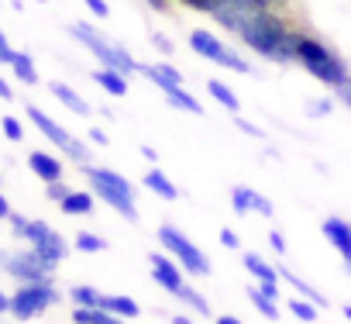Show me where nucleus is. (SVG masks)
<instances>
[{"mask_svg": "<svg viewBox=\"0 0 351 324\" xmlns=\"http://www.w3.org/2000/svg\"><path fill=\"white\" fill-rule=\"evenodd\" d=\"M148 83H155L158 90H165V86H176V83H183V76L176 73L169 62H141V69H138Z\"/></svg>", "mask_w": 351, "mask_h": 324, "instance_id": "17", "label": "nucleus"}, {"mask_svg": "<svg viewBox=\"0 0 351 324\" xmlns=\"http://www.w3.org/2000/svg\"><path fill=\"white\" fill-rule=\"evenodd\" d=\"M279 276H282V279H286L289 286H296V293H300V297H306V300H313L317 307H324V303H327V297H324V293H317V290H313V286H310L306 279H300V276H296V273H289L286 266L279 269Z\"/></svg>", "mask_w": 351, "mask_h": 324, "instance_id": "25", "label": "nucleus"}, {"mask_svg": "<svg viewBox=\"0 0 351 324\" xmlns=\"http://www.w3.org/2000/svg\"><path fill=\"white\" fill-rule=\"evenodd\" d=\"M344 266H348V273H351V259H344Z\"/></svg>", "mask_w": 351, "mask_h": 324, "instance_id": "54", "label": "nucleus"}, {"mask_svg": "<svg viewBox=\"0 0 351 324\" xmlns=\"http://www.w3.org/2000/svg\"><path fill=\"white\" fill-rule=\"evenodd\" d=\"M324 238H327L344 259H351V224H348V221L327 218V221H324Z\"/></svg>", "mask_w": 351, "mask_h": 324, "instance_id": "15", "label": "nucleus"}, {"mask_svg": "<svg viewBox=\"0 0 351 324\" xmlns=\"http://www.w3.org/2000/svg\"><path fill=\"white\" fill-rule=\"evenodd\" d=\"M207 93L221 104V107H228V111H241V100H238V93L228 86V83H221V80H207Z\"/></svg>", "mask_w": 351, "mask_h": 324, "instance_id": "23", "label": "nucleus"}, {"mask_svg": "<svg viewBox=\"0 0 351 324\" xmlns=\"http://www.w3.org/2000/svg\"><path fill=\"white\" fill-rule=\"evenodd\" d=\"M162 97H165V100H169V104H172L176 111H186V114H197V117L204 114L200 100H197L193 93H186V86H183V83H176V86H165V90H162Z\"/></svg>", "mask_w": 351, "mask_h": 324, "instance_id": "19", "label": "nucleus"}, {"mask_svg": "<svg viewBox=\"0 0 351 324\" xmlns=\"http://www.w3.org/2000/svg\"><path fill=\"white\" fill-rule=\"evenodd\" d=\"M73 38L83 45V49H90L93 52V59L100 62V66H107V69H117V73H124V76H131V73H138L141 69V62L128 52V49H121V45H114L107 35H100L93 25H86V21H76L73 28Z\"/></svg>", "mask_w": 351, "mask_h": 324, "instance_id": "3", "label": "nucleus"}, {"mask_svg": "<svg viewBox=\"0 0 351 324\" xmlns=\"http://www.w3.org/2000/svg\"><path fill=\"white\" fill-rule=\"evenodd\" d=\"M0 314H11V297L0 290Z\"/></svg>", "mask_w": 351, "mask_h": 324, "instance_id": "49", "label": "nucleus"}, {"mask_svg": "<svg viewBox=\"0 0 351 324\" xmlns=\"http://www.w3.org/2000/svg\"><path fill=\"white\" fill-rule=\"evenodd\" d=\"M234 124H238V131H245V135H252V138H262V135H265V131H262V128H255V124H248V121H245V117H238V121H234Z\"/></svg>", "mask_w": 351, "mask_h": 324, "instance_id": "41", "label": "nucleus"}, {"mask_svg": "<svg viewBox=\"0 0 351 324\" xmlns=\"http://www.w3.org/2000/svg\"><path fill=\"white\" fill-rule=\"evenodd\" d=\"M176 4H183L190 11H200V14H214V8L221 4V0H176Z\"/></svg>", "mask_w": 351, "mask_h": 324, "instance_id": "34", "label": "nucleus"}, {"mask_svg": "<svg viewBox=\"0 0 351 324\" xmlns=\"http://www.w3.org/2000/svg\"><path fill=\"white\" fill-rule=\"evenodd\" d=\"M334 97H337L344 107H351V76H348L344 83H337V86H334Z\"/></svg>", "mask_w": 351, "mask_h": 324, "instance_id": "37", "label": "nucleus"}, {"mask_svg": "<svg viewBox=\"0 0 351 324\" xmlns=\"http://www.w3.org/2000/svg\"><path fill=\"white\" fill-rule=\"evenodd\" d=\"M141 155H145V159H148V162H155V159H158V152H155V148H148V145H145V148H141Z\"/></svg>", "mask_w": 351, "mask_h": 324, "instance_id": "51", "label": "nucleus"}, {"mask_svg": "<svg viewBox=\"0 0 351 324\" xmlns=\"http://www.w3.org/2000/svg\"><path fill=\"white\" fill-rule=\"evenodd\" d=\"M28 166H32V173H35L38 180H45V183L62 180V162H59L52 152H42V148L28 152Z\"/></svg>", "mask_w": 351, "mask_h": 324, "instance_id": "14", "label": "nucleus"}, {"mask_svg": "<svg viewBox=\"0 0 351 324\" xmlns=\"http://www.w3.org/2000/svg\"><path fill=\"white\" fill-rule=\"evenodd\" d=\"M0 180H4V176H0Z\"/></svg>", "mask_w": 351, "mask_h": 324, "instance_id": "56", "label": "nucleus"}, {"mask_svg": "<svg viewBox=\"0 0 351 324\" xmlns=\"http://www.w3.org/2000/svg\"><path fill=\"white\" fill-rule=\"evenodd\" d=\"M0 100H14V93H11V83L0 76Z\"/></svg>", "mask_w": 351, "mask_h": 324, "instance_id": "48", "label": "nucleus"}, {"mask_svg": "<svg viewBox=\"0 0 351 324\" xmlns=\"http://www.w3.org/2000/svg\"><path fill=\"white\" fill-rule=\"evenodd\" d=\"M93 197L97 194H86V190H73L59 207H62V214H69V218H76V214H90L93 211Z\"/></svg>", "mask_w": 351, "mask_h": 324, "instance_id": "24", "label": "nucleus"}, {"mask_svg": "<svg viewBox=\"0 0 351 324\" xmlns=\"http://www.w3.org/2000/svg\"><path fill=\"white\" fill-rule=\"evenodd\" d=\"M217 324H241L238 317H231V314H224V317H217Z\"/></svg>", "mask_w": 351, "mask_h": 324, "instance_id": "52", "label": "nucleus"}, {"mask_svg": "<svg viewBox=\"0 0 351 324\" xmlns=\"http://www.w3.org/2000/svg\"><path fill=\"white\" fill-rule=\"evenodd\" d=\"M11 214H14V211H11V204H8V197H4V194H0V221H8Z\"/></svg>", "mask_w": 351, "mask_h": 324, "instance_id": "47", "label": "nucleus"}, {"mask_svg": "<svg viewBox=\"0 0 351 324\" xmlns=\"http://www.w3.org/2000/svg\"><path fill=\"white\" fill-rule=\"evenodd\" d=\"M14 56H18V52L11 49V42H8V35H4V32H0V66H11V62H14Z\"/></svg>", "mask_w": 351, "mask_h": 324, "instance_id": "35", "label": "nucleus"}, {"mask_svg": "<svg viewBox=\"0 0 351 324\" xmlns=\"http://www.w3.org/2000/svg\"><path fill=\"white\" fill-rule=\"evenodd\" d=\"M231 207H234V214H262V218H272V204H269L262 194H255L252 187H234V190H231Z\"/></svg>", "mask_w": 351, "mask_h": 324, "instance_id": "13", "label": "nucleus"}, {"mask_svg": "<svg viewBox=\"0 0 351 324\" xmlns=\"http://www.w3.org/2000/svg\"><path fill=\"white\" fill-rule=\"evenodd\" d=\"M25 238L32 242V248L56 269L62 259H66V252H69V245H66V238L52 228V224H45V221H28V231H25Z\"/></svg>", "mask_w": 351, "mask_h": 324, "instance_id": "10", "label": "nucleus"}, {"mask_svg": "<svg viewBox=\"0 0 351 324\" xmlns=\"http://www.w3.org/2000/svg\"><path fill=\"white\" fill-rule=\"evenodd\" d=\"M76 248H80V252H104L107 242H104L100 235H93V231H80V235H76Z\"/></svg>", "mask_w": 351, "mask_h": 324, "instance_id": "31", "label": "nucleus"}, {"mask_svg": "<svg viewBox=\"0 0 351 324\" xmlns=\"http://www.w3.org/2000/svg\"><path fill=\"white\" fill-rule=\"evenodd\" d=\"M11 73H14L25 86H35V83H38V66H35V59H32L28 52H18V56H14Z\"/></svg>", "mask_w": 351, "mask_h": 324, "instance_id": "22", "label": "nucleus"}, {"mask_svg": "<svg viewBox=\"0 0 351 324\" xmlns=\"http://www.w3.org/2000/svg\"><path fill=\"white\" fill-rule=\"evenodd\" d=\"M296 62L317 80V83H324V86H337V83H344L351 73H348V66H344V59L337 56V52H330L320 38H313V35H306V32H300V45H296Z\"/></svg>", "mask_w": 351, "mask_h": 324, "instance_id": "2", "label": "nucleus"}, {"mask_svg": "<svg viewBox=\"0 0 351 324\" xmlns=\"http://www.w3.org/2000/svg\"><path fill=\"white\" fill-rule=\"evenodd\" d=\"M145 4H148L152 11H158V14H165V11H169V4H172V0H145Z\"/></svg>", "mask_w": 351, "mask_h": 324, "instance_id": "46", "label": "nucleus"}, {"mask_svg": "<svg viewBox=\"0 0 351 324\" xmlns=\"http://www.w3.org/2000/svg\"><path fill=\"white\" fill-rule=\"evenodd\" d=\"M0 269H4L11 279H18V283H42V279H52V273H56L35 248L8 255L4 262H0Z\"/></svg>", "mask_w": 351, "mask_h": 324, "instance_id": "9", "label": "nucleus"}, {"mask_svg": "<svg viewBox=\"0 0 351 324\" xmlns=\"http://www.w3.org/2000/svg\"><path fill=\"white\" fill-rule=\"evenodd\" d=\"M152 49L162 52V56H172V42H169L165 35H152Z\"/></svg>", "mask_w": 351, "mask_h": 324, "instance_id": "39", "label": "nucleus"}, {"mask_svg": "<svg viewBox=\"0 0 351 324\" xmlns=\"http://www.w3.org/2000/svg\"><path fill=\"white\" fill-rule=\"evenodd\" d=\"M255 4H258L262 11H279V14H286L293 0H255Z\"/></svg>", "mask_w": 351, "mask_h": 324, "instance_id": "36", "label": "nucleus"}, {"mask_svg": "<svg viewBox=\"0 0 351 324\" xmlns=\"http://www.w3.org/2000/svg\"><path fill=\"white\" fill-rule=\"evenodd\" d=\"M241 262H245V269H248V273H252L258 283H276V286H279V279H282V276H279V269H276L272 262H265L262 255H255V252H245V259H241Z\"/></svg>", "mask_w": 351, "mask_h": 324, "instance_id": "20", "label": "nucleus"}, {"mask_svg": "<svg viewBox=\"0 0 351 324\" xmlns=\"http://www.w3.org/2000/svg\"><path fill=\"white\" fill-rule=\"evenodd\" d=\"M52 303H59V290L52 286V279H42V283H21V286L11 293V317H18V321H32V317L45 314Z\"/></svg>", "mask_w": 351, "mask_h": 324, "instance_id": "6", "label": "nucleus"}, {"mask_svg": "<svg viewBox=\"0 0 351 324\" xmlns=\"http://www.w3.org/2000/svg\"><path fill=\"white\" fill-rule=\"evenodd\" d=\"M0 131H4V138H11V141H21V138H25V124H21L14 114L0 117Z\"/></svg>", "mask_w": 351, "mask_h": 324, "instance_id": "32", "label": "nucleus"}, {"mask_svg": "<svg viewBox=\"0 0 351 324\" xmlns=\"http://www.w3.org/2000/svg\"><path fill=\"white\" fill-rule=\"evenodd\" d=\"M69 297L76 307H100V300H104V293H97L93 286H73Z\"/></svg>", "mask_w": 351, "mask_h": 324, "instance_id": "30", "label": "nucleus"}, {"mask_svg": "<svg viewBox=\"0 0 351 324\" xmlns=\"http://www.w3.org/2000/svg\"><path fill=\"white\" fill-rule=\"evenodd\" d=\"M221 245H224V248H238L241 242H238V235H234L231 228H224V231H221Z\"/></svg>", "mask_w": 351, "mask_h": 324, "instance_id": "42", "label": "nucleus"}, {"mask_svg": "<svg viewBox=\"0 0 351 324\" xmlns=\"http://www.w3.org/2000/svg\"><path fill=\"white\" fill-rule=\"evenodd\" d=\"M145 187L152 190V194H158L162 200H176V197H180V190H176V183L162 173V170H152L148 176H145Z\"/></svg>", "mask_w": 351, "mask_h": 324, "instance_id": "21", "label": "nucleus"}, {"mask_svg": "<svg viewBox=\"0 0 351 324\" xmlns=\"http://www.w3.org/2000/svg\"><path fill=\"white\" fill-rule=\"evenodd\" d=\"M38 4H45V0H38Z\"/></svg>", "mask_w": 351, "mask_h": 324, "instance_id": "55", "label": "nucleus"}, {"mask_svg": "<svg viewBox=\"0 0 351 324\" xmlns=\"http://www.w3.org/2000/svg\"><path fill=\"white\" fill-rule=\"evenodd\" d=\"M8 221H11V228H14V235H18V238H25V231H28V218H21V214H11Z\"/></svg>", "mask_w": 351, "mask_h": 324, "instance_id": "40", "label": "nucleus"}, {"mask_svg": "<svg viewBox=\"0 0 351 324\" xmlns=\"http://www.w3.org/2000/svg\"><path fill=\"white\" fill-rule=\"evenodd\" d=\"M49 90H52V97L62 104V107H69L73 114H80V117H90V104L69 86V83H62V80H52L49 83Z\"/></svg>", "mask_w": 351, "mask_h": 324, "instance_id": "16", "label": "nucleus"}, {"mask_svg": "<svg viewBox=\"0 0 351 324\" xmlns=\"http://www.w3.org/2000/svg\"><path fill=\"white\" fill-rule=\"evenodd\" d=\"M69 194H73V190H69V183H62V180H52V183H45V197H49L52 204H62Z\"/></svg>", "mask_w": 351, "mask_h": 324, "instance_id": "33", "label": "nucleus"}, {"mask_svg": "<svg viewBox=\"0 0 351 324\" xmlns=\"http://www.w3.org/2000/svg\"><path fill=\"white\" fill-rule=\"evenodd\" d=\"M255 14H262V8L255 4V0H221V4L214 8V14H210V18H214L224 32L241 35V28H245Z\"/></svg>", "mask_w": 351, "mask_h": 324, "instance_id": "11", "label": "nucleus"}, {"mask_svg": "<svg viewBox=\"0 0 351 324\" xmlns=\"http://www.w3.org/2000/svg\"><path fill=\"white\" fill-rule=\"evenodd\" d=\"M93 83H97L104 93H110V97H124V93H128V76L117 73V69H107V66L93 69Z\"/></svg>", "mask_w": 351, "mask_h": 324, "instance_id": "18", "label": "nucleus"}, {"mask_svg": "<svg viewBox=\"0 0 351 324\" xmlns=\"http://www.w3.org/2000/svg\"><path fill=\"white\" fill-rule=\"evenodd\" d=\"M90 141L93 145H107V131L104 128H90Z\"/></svg>", "mask_w": 351, "mask_h": 324, "instance_id": "45", "label": "nucleus"}, {"mask_svg": "<svg viewBox=\"0 0 351 324\" xmlns=\"http://www.w3.org/2000/svg\"><path fill=\"white\" fill-rule=\"evenodd\" d=\"M190 49H193L197 56H204V59H210V62L231 69V73H252L248 59L238 56L231 45H224V38H217V35L207 32V28H193V32H190Z\"/></svg>", "mask_w": 351, "mask_h": 324, "instance_id": "8", "label": "nucleus"}, {"mask_svg": "<svg viewBox=\"0 0 351 324\" xmlns=\"http://www.w3.org/2000/svg\"><path fill=\"white\" fill-rule=\"evenodd\" d=\"M269 245H272V252H279V255L286 252V238H282L279 231H269Z\"/></svg>", "mask_w": 351, "mask_h": 324, "instance_id": "43", "label": "nucleus"}, {"mask_svg": "<svg viewBox=\"0 0 351 324\" xmlns=\"http://www.w3.org/2000/svg\"><path fill=\"white\" fill-rule=\"evenodd\" d=\"M25 114H28V121H32V124H35V128H38V131H42L56 148H62L73 162H80V166H86V162H90V148H86V141H80L76 135H69V131H66L59 121H52L42 107L28 104V107H25Z\"/></svg>", "mask_w": 351, "mask_h": 324, "instance_id": "5", "label": "nucleus"}, {"mask_svg": "<svg viewBox=\"0 0 351 324\" xmlns=\"http://www.w3.org/2000/svg\"><path fill=\"white\" fill-rule=\"evenodd\" d=\"M289 314H296L300 321H306V324H313L320 314H317V303L313 300H306V297H293L289 300Z\"/></svg>", "mask_w": 351, "mask_h": 324, "instance_id": "28", "label": "nucleus"}, {"mask_svg": "<svg viewBox=\"0 0 351 324\" xmlns=\"http://www.w3.org/2000/svg\"><path fill=\"white\" fill-rule=\"evenodd\" d=\"M310 114L317 117V114H330V100H317V104H310Z\"/></svg>", "mask_w": 351, "mask_h": 324, "instance_id": "44", "label": "nucleus"}, {"mask_svg": "<svg viewBox=\"0 0 351 324\" xmlns=\"http://www.w3.org/2000/svg\"><path fill=\"white\" fill-rule=\"evenodd\" d=\"M148 266H152V279H155L162 290H169L172 297L180 293V286H183V273H180V266H176L169 255L155 252V255H148Z\"/></svg>", "mask_w": 351, "mask_h": 324, "instance_id": "12", "label": "nucleus"}, {"mask_svg": "<svg viewBox=\"0 0 351 324\" xmlns=\"http://www.w3.org/2000/svg\"><path fill=\"white\" fill-rule=\"evenodd\" d=\"M238 42L248 45L255 56H262V59H269V62L289 66V62H296L300 32L289 28L286 14H279V11H262V14H255V18L241 28Z\"/></svg>", "mask_w": 351, "mask_h": 324, "instance_id": "1", "label": "nucleus"}, {"mask_svg": "<svg viewBox=\"0 0 351 324\" xmlns=\"http://www.w3.org/2000/svg\"><path fill=\"white\" fill-rule=\"evenodd\" d=\"M155 235H158L162 248H165V252H172L176 259H180V262H183V269H186L190 276H200V279H204V276H210V259H207V255H204V252H200V248H197V245L180 231V228L162 224Z\"/></svg>", "mask_w": 351, "mask_h": 324, "instance_id": "7", "label": "nucleus"}, {"mask_svg": "<svg viewBox=\"0 0 351 324\" xmlns=\"http://www.w3.org/2000/svg\"><path fill=\"white\" fill-rule=\"evenodd\" d=\"M344 317H348V321H351V303H348V307H344Z\"/></svg>", "mask_w": 351, "mask_h": 324, "instance_id": "53", "label": "nucleus"}, {"mask_svg": "<svg viewBox=\"0 0 351 324\" xmlns=\"http://www.w3.org/2000/svg\"><path fill=\"white\" fill-rule=\"evenodd\" d=\"M176 297H180L183 303H190V307H193L197 314H204V317L210 314V303H207V297H204V293H197L193 286H180V293H176Z\"/></svg>", "mask_w": 351, "mask_h": 324, "instance_id": "29", "label": "nucleus"}, {"mask_svg": "<svg viewBox=\"0 0 351 324\" xmlns=\"http://www.w3.org/2000/svg\"><path fill=\"white\" fill-rule=\"evenodd\" d=\"M100 307H104V310H110V314H117V317H124V321L141 314V307H138L131 297H104V300H100Z\"/></svg>", "mask_w": 351, "mask_h": 324, "instance_id": "26", "label": "nucleus"}, {"mask_svg": "<svg viewBox=\"0 0 351 324\" xmlns=\"http://www.w3.org/2000/svg\"><path fill=\"white\" fill-rule=\"evenodd\" d=\"M86 180H90V190H93L104 204H110L124 221H138L134 190H131V183H128L121 173L104 170V166H86Z\"/></svg>", "mask_w": 351, "mask_h": 324, "instance_id": "4", "label": "nucleus"}, {"mask_svg": "<svg viewBox=\"0 0 351 324\" xmlns=\"http://www.w3.org/2000/svg\"><path fill=\"white\" fill-rule=\"evenodd\" d=\"M83 4L93 11V18H107L110 14V8H107V0H83Z\"/></svg>", "mask_w": 351, "mask_h": 324, "instance_id": "38", "label": "nucleus"}, {"mask_svg": "<svg viewBox=\"0 0 351 324\" xmlns=\"http://www.w3.org/2000/svg\"><path fill=\"white\" fill-rule=\"evenodd\" d=\"M248 300L258 307V314H262V317H272V321L279 317V303H276L272 297H265V293L258 290V283H255V286H248Z\"/></svg>", "mask_w": 351, "mask_h": 324, "instance_id": "27", "label": "nucleus"}, {"mask_svg": "<svg viewBox=\"0 0 351 324\" xmlns=\"http://www.w3.org/2000/svg\"><path fill=\"white\" fill-rule=\"evenodd\" d=\"M172 324H197V321L186 317V314H172Z\"/></svg>", "mask_w": 351, "mask_h": 324, "instance_id": "50", "label": "nucleus"}]
</instances>
